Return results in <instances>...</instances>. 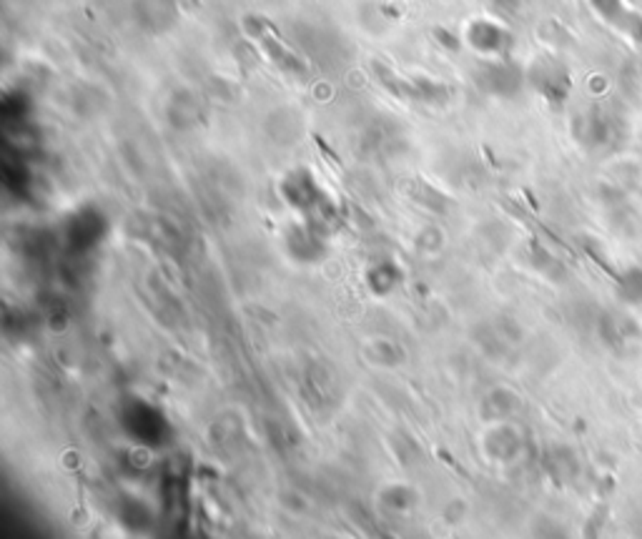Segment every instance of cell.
I'll list each match as a JSON object with an SVG mask.
<instances>
[{"label": "cell", "instance_id": "cell-1", "mask_svg": "<svg viewBox=\"0 0 642 539\" xmlns=\"http://www.w3.org/2000/svg\"><path fill=\"white\" fill-rule=\"evenodd\" d=\"M294 38L319 66L321 63L324 66H336V63L344 60V53H341L344 41L339 35H334L329 28H324V26L296 23L294 26Z\"/></svg>", "mask_w": 642, "mask_h": 539}, {"label": "cell", "instance_id": "cell-2", "mask_svg": "<svg viewBox=\"0 0 642 539\" xmlns=\"http://www.w3.org/2000/svg\"><path fill=\"white\" fill-rule=\"evenodd\" d=\"M522 83V75L517 68H512L510 63H492V66H484V71L480 75V86H484L489 93L497 96H512Z\"/></svg>", "mask_w": 642, "mask_h": 539}, {"label": "cell", "instance_id": "cell-3", "mask_svg": "<svg viewBox=\"0 0 642 539\" xmlns=\"http://www.w3.org/2000/svg\"><path fill=\"white\" fill-rule=\"evenodd\" d=\"M532 83L540 88V93H544L550 101H565L569 90L568 74L555 63H540L532 74Z\"/></svg>", "mask_w": 642, "mask_h": 539}, {"label": "cell", "instance_id": "cell-4", "mask_svg": "<svg viewBox=\"0 0 642 539\" xmlns=\"http://www.w3.org/2000/svg\"><path fill=\"white\" fill-rule=\"evenodd\" d=\"M583 138L590 146H610L617 138V121L602 111H592L583 118Z\"/></svg>", "mask_w": 642, "mask_h": 539}, {"label": "cell", "instance_id": "cell-5", "mask_svg": "<svg viewBox=\"0 0 642 539\" xmlns=\"http://www.w3.org/2000/svg\"><path fill=\"white\" fill-rule=\"evenodd\" d=\"M507 41H510L507 30L489 23V20H480L469 28V43L474 45L477 51H484V53H502Z\"/></svg>", "mask_w": 642, "mask_h": 539}, {"label": "cell", "instance_id": "cell-6", "mask_svg": "<svg viewBox=\"0 0 642 539\" xmlns=\"http://www.w3.org/2000/svg\"><path fill=\"white\" fill-rule=\"evenodd\" d=\"M138 8L144 11V26L148 28L168 26L174 18V0H138Z\"/></svg>", "mask_w": 642, "mask_h": 539}, {"label": "cell", "instance_id": "cell-7", "mask_svg": "<svg viewBox=\"0 0 642 539\" xmlns=\"http://www.w3.org/2000/svg\"><path fill=\"white\" fill-rule=\"evenodd\" d=\"M590 5L595 8V13H598L602 20H607L610 26H617V28L625 26V20H628L630 15V11L625 8L622 0H590Z\"/></svg>", "mask_w": 642, "mask_h": 539}, {"label": "cell", "instance_id": "cell-8", "mask_svg": "<svg viewBox=\"0 0 642 539\" xmlns=\"http://www.w3.org/2000/svg\"><path fill=\"white\" fill-rule=\"evenodd\" d=\"M622 293L630 301H642V269H630L622 277Z\"/></svg>", "mask_w": 642, "mask_h": 539}, {"label": "cell", "instance_id": "cell-9", "mask_svg": "<svg viewBox=\"0 0 642 539\" xmlns=\"http://www.w3.org/2000/svg\"><path fill=\"white\" fill-rule=\"evenodd\" d=\"M622 30L628 33V35L632 38V41H635V43L642 45V15L640 13H632V11H630L628 20H625Z\"/></svg>", "mask_w": 642, "mask_h": 539}, {"label": "cell", "instance_id": "cell-10", "mask_svg": "<svg viewBox=\"0 0 642 539\" xmlns=\"http://www.w3.org/2000/svg\"><path fill=\"white\" fill-rule=\"evenodd\" d=\"M75 223H78V226H81L83 231H88L86 216H78V221H75ZM81 229H78V231H81ZM74 244H75V246H78V248H86V246H88V233H83V238H81V233H75V236H74Z\"/></svg>", "mask_w": 642, "mask_h": 539}]
</instances>
